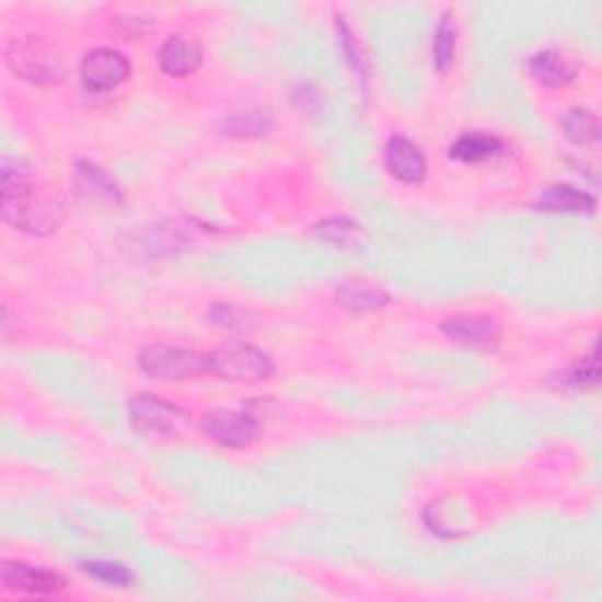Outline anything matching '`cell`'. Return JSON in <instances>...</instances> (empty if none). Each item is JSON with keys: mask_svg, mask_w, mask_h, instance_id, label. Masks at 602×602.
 I'll return each instance as SVG.
<instances>
[{"mask_svg": "<svg viewBox=\"0 0 602 602\" xmlns=\"http://www.w3.org/2000/svg\"><path fill=\"white\" fill-rule=\"evenodd\" d=\"M268 128H271V118L264 111H241V114H233L221 123V135L233 139H252L266 135Z\"/></svg>", "mask_w": 602, "mask_h": 602, "instance_id": "cell-17", "label": "cell"}, {"mask_svg": "<svg viewBox=\"0 0 602 602\" xmlns=\"http://www.w3.org/2000/svg\"><path fill=\"white\" fill-rule=\"evenodd\" d=\"M598 348L593 351V356L581 362V366H577L575 370H569L565 377H563V384L565 386H575V389H589V386H595L598 384Z\"/></svg>", "mask_w": 602, "mask_h": 602, "instance_id": "cell-22", "label": "cell"}, {"mask_svg": "<svg viewBox=\"0 0 602 602\" xmlns=\"http://www.w3.org/2000/svg\"><path fill=\"white\" fill-rule=\"evenodd\" d=\"M315 235L335 245H356L360 241V227L348 217H327L315 224Z\"/></svg>", "mask_w": 602, "mask_h": 602, "instance_id": "cell-20", "label": "cell"}, {"mask_svg": "<svg viewBox=\"0 0 602 602\" xmlns=\"http://www.w3.org/2000/svg\"><path fill=\"white\" fill-rule=\"evenodd\" d=\"M534 208L542 210V212H575V215H581V212H593L595 200H593L591 194L581 192V188H577V186L551 184V186L544 188L542 196L536 198Z\"/></svg>", "mask_w": 602, "mask_h": 602, "instance_id": "cell-13", "label": "cell"}, {"mask_svg": "<svg viewBox=\"0 0 602 602\" xmlns=\"http://www.w3.org/2000/svg\"><path fill=\"white\" fill-rule=\"evenodd\" d=\"M130 61L111 47L90 50L81 65V81L90 92H108L128 81Z\"/></svg>", "mask_w": 602, "mask_h": 602, "instance_id": "cell-6", "label": "cell"}, {"mask_svg": "<svg viewBox=\"0 0 602 602\" xmlns=\"http://www.w3.org/2000/svg\"><path fill=\"white\" fill-rule=\"evenodd\" d=\"M563 130L575 144L589 147L600 139V120L589 108H572L563 118Z\"/></svg>", "mask_w": 602, "mask_h": 602, "instance_id": "cell-18", "label": "cell"}, {"mask_svg": "<svg viewBox=\"0 0 602 602\" xmlns=\"http://www.w3.org/2000/svg\"><path fill=\"white\" fill-rule=\"evenodd\" d=\"M530 71L546 88H563L575 81L577 69L556 50H542L530 59Z\"/></svg>", "mask_w": 602, "mask_h": 602, "instance_id": "cell-15", "label": "cell"}, {"mask_svg": "<svg viewBox=\"0 0 602 602\" xmlns=\"http://www.w3.org/2000/svg\"><path fill=\"white\" fill-rule=\"evenodd\" d=\"M205 433L221 448L243 450L257 440L259 421L250 412H215L205 419Z\"/></svg>", "mask_w": 602, "mask_h": 602, "instance_id": "cell-8", "label": "cell"}, {"mask_svg": "<svg viewBox=\"0 0 602 602\" xmlns=\"http://www.w3.org/2000/svg\"><path fill=\"white\" fill-rule=\"evenodd\" d=\"M130 421L139 433H153V436H172L177 433L182 426L188 421V415L158 395L139 393L128 405Z\"/></svg>", "mask_w": 602, "mask_h": 602, "instance_id": "cell-5", "label": "cell"}, {"mask_svg": "<svg viewBox=\"0 0 602 602\" xmlns=\"http://www.w3.org/2000/svg\"><path fill=\"white\" fill-rule=\"evenodd\" d=\"M454 47H456V28L452 22V14L445 12L440 18L433 34V65L438 73H445L452 67Z\"/></svg>", "mask_w": 602, "mask_h": 602, "instance_id": "cell-19", "label": "cell"}, {"mask_svg": "<svg viewBox=\"0 0 602 602\" xmlns=\"http://www.w3.org/2000/svg\"><path fill=\"white\" fill-rule=\"evenodd\" d=\"M200 61H202L200 43L188 36H180V34L170 36L161 45V50H158V67H161L163 73L174 78L194 73L200 67Z\"/></svg>", "mask_w": 602, "mask_h": 602, "instance_id": "cell-12", "label": "cell"}, {"mask_svg": "<svg viewBox=\"0 0 602 602\" xmlns=\"http://www.w3.org/2000/svg\"><path fill=\"white\" fill-rule=\"evenodd\" d=\"M5 59L14 73L36 85L57 83L65 76V61H61L55 47L43 38L12 40Z\"/></svg>", "mask_w": 602, "mask_h": 602, "instance_id": "cell-4", "label": "cell"}, {"mask_svg": "<svg viewBox=\"0 0 602 602\" xmlns=\"http://www.w3.org/2000/svg\"><path fill=\"white\" fill-rule=\"evenodd\" d=\"M384 165L403 184H419L426 177V158L415 141L393 135L384 147Z\"/></svg>", "mask_w": 602, "mask_h": 602, "instance_id": "cell-11", "label": "cell"}, {"mask_svg": "<svg viewBox=\"0 0 602 602\" xmlns=\"http://www.w3.org/2000/svg\"><path fill=\"white\" fill-rule=\"evenodd\" d=\"M501 139L487 132H466L450 147V158L462 163H483L487 158L501 153Z\"/></svg>", "mask_w": 602, "mask_h": 602, "instance_id": "cell-16", "label": "cell"}, {"mask_svg": "<svg viewBox=\"0 0 602 602\" xmlns=\"http://www.w3.org/2000/svg\"><path fill=\"white\" fill-rule=\"evenodd\" d=\"M445 335L459 344H466L483 351H495L501 341V327L489 315H452L440 325Z\"/></svg>", "mask_w": 602, "mask_h": 602, "instance_id": "cell-9", "label": "cell"}, {"mask_svg": "<svg viewBox=\"0 0 602 602\" xmlns=\"http://www.w3.org/2000/svg\"><path fill=\"white\" fill-rule=\"evenodd\" d=\"M337 34H339V43H341V47H344V55H346V59L351 61V67H354V69H356L362 78H366V73H368L366 57H362V53H360V45H358V40L354 38L351 28L346 26L344 18H337Z\"/></svg>", "mask_w": 602, "mask_h": 602, "instance_id": "cell-23", "label": "cell"}, {"mask_svg": "<svg viewBox=\"0 0 602 602\" xmlns=\"http://www.w3.org/2000/svg\"><path fill=\"white\" fill-rule=\"evenodd\" d=\"M137 366L147 377L161 379V382H186V379L210 374V356L188 351L182 346L151 344L139 351Z\"/></svg>", "mask_w": 602, "mask_h": 602, "instance_id": "cell-2", "label": "cell"}, {"mask_svg": "<svg viewBox=\"0 0 602 602\" xmlns=\"http://www.w3.org/2000/svg\"><path fill=\"white\" fill-rule=\"evenodd\" d=\"M83 572L90 575L92 579H97L106 586H118V589H125L135 581L132 572L120 563H108V560H88L81 565Z\"/></svg>", "mask_w": 602, "mask_h": 602, "instance_id": "cell-21", "label": "cell"}, {"mask_svg": "<svg viewBox=\"0 0 602 602\" xmlns=\"http://www.w3.org/2000/svg\"><path fill=\"white\" fill-rule=\"evenodd\" d=\"M73 184H76V192L81 194V198L88 202L108 205V208L123 205L120 186L104 167L94 165L90 161L73 163Z\"/></svg>", "mask_w": 602, "mask_h": 602, "instance_id": "cell-10", "label": "cell"}, {"mask_svg": "<svg viewBox=\"0 0 602 602\" xmlns=\"http://www.w3.org/2000/svg\"><path fill=\"white\" fill-rule=\"evenodd\" d=\"M0 581L8 591L26 593V595H53L59 593L67 586V579L53 572V569L34 567L26 563L5 560L0 569Z\"/></svg>", "mask_w": 602, "mask_h": 602, "instance_id": "cell-7", "label": "cell"}, {"mask_svg": "<svg viewBox=\"0 0 602 602\" xmlns=\"http://www.w3.org/2000/svg\"><path fill=\"white\" fill-rule=\"evenodd\" d=\"M337 301L354 313H374L391 304V297L368 280H348L337 290Z\"/></svg>", "mask_w": 602, "mask_h": 602, "instance_id": "cell-14", "label": "cell"}, {"mask_svg": "<svg viewBox=\"0 0 602 602\" xmlns=\"http://www.w3.org/2000/svg\"><path fill=\"white\" fill-rule=\"evenodd\" d=\"M0 177H3V219L12 229L50 235L65 224L67 205L57 196L38 192L22 161L5 158Z\"/></svg>", "mask_w": 602, "mask_h": 602, "instance_id": "cell-1", "label": "cell"}, {"mask_svg": "<svg viewBox=\"0 0 602 602\" xmlns=\"http://www.w3.org/2000/svg\"><path fill=\"white\" fill-rule=\"evenodd\" d=\"M210 356V374L231 384H262L276 372V362L266 351L250 344H227Z\"/></svg>", "mask_w": 602, "mask_h": 602, "instance_id": "cell-3", "label": "cell"}]
</instances>
